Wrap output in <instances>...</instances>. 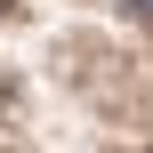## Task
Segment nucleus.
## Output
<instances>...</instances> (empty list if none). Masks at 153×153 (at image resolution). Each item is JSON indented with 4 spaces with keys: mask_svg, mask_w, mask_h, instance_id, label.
Masks as SVG:
<instances>
[{
    "mask_svg": "<svg viewBox=\"0 0 153 153\" xmlns=\"http://www.w3.org/2000/svg\"><path fill=\"white\" fill-rule=\"evenodd\" d=\"M129 8H145V16H153V0H129Z\"/></svg>",
    "mask_w": 153,
    "mask_h": 153,
    "instance_id": "obj_1",
    "label": "nucleus"
}]
</instances>
